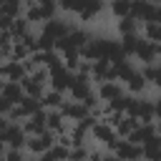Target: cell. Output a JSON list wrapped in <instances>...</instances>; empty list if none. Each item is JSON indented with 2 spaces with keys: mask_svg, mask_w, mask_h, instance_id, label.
<instances>
[{
  "mask_svg": "<svg viewBox=\"0 0 161 161\" xmlns=\"http://www.w3.org/2000/svg\"><path fill=\"white\" fill-rule=\"evenodd\" d=\"M91 136L98 141V143H106L111 151H113V146H116V141L121 138L118 133H116V128L108 123V121H96L93 126H91Z\"/></svg>",
  "mask_w": 161,
  "mask_h": 161,
  "instance_id": "obj_1",
  "label": "cell"
},
{
  "mask_svg": "<svg viewBox=\"0 0 161 161\" xmlns=\"http://www.w3.org/2000/svg\"><path fill=\"white\" fill-rule=\"evenodd\" d=\"M55 138H58V136L45 128V131L35 133V136H28V138H25V148H28L30 153H43V151H48V148L55 143Z\"/></svg>",
  "mask_w": 161,
  "mask_h": 161,
  "instance_id": "obj_2",
  "label": "cell"
},
{
  "mask_svg": "<svg viewBox=\"0 0 161 161\" xmlns=\"http://www.w3.org/2000/svg\"><path fill=\"white\" fill-rule=\"evenodd\" d=\"M68 93H70V98H73V101H83L88 93H93L91 75H86V73H73V83H70Z\"/></svg>",
  "mask_w": 161,
  "mask_h": 161,
  "instance_id": "obj_3",
  "label": "cell"
},
{
  "mask_svg": "<svg viewBox=\"0 0 161 161\" xmlns=\"http://www.w3.org/2000/svg\"><path fill=\"white\" fill-rule=\"evenodd\" d=\"M113 153L121 158V161H136V158H141V143H133V141H128V138H118L116 141V146H113Z\"/></svg>",
  "mask_w": 161,
  "mask_h": 161,
  "instance_id": "obj_4",
  "label": "cell"
},
{
  "mask_svg": "<svg viewBox=\"0 0 161 161\" xmlns=\"http://www.w3.org/2000/svg\"><path fill=\"white\" fill-rule=\"evenodd\" d=\"M0 138L5 141V146L8 148H25V131H23V126L20 123H10L3 133H0Z\"/></svg>",
  "mask_w": 161,
  "mask_h": 161,
  "instance_id": "obj_5",
  "label": "cell"
},
{
  "mask_svg": "<svg viewBox=\"0 0 161 161\" xmlns=\"http://www.w3.org/2000/svg\"><path fill=\"white\" fill-rule=\"evenodd\" d=\"M70 30H73V25H70L68 20H63V18H50V20H45V25H43V33H48L55 43L63 40Z\"/></svg>",
  "mask_w": 161,
  "mask_h": 161,
  "instance_id": "obj_6",
  "label": "cell"
},
{
  "mask_svg": "<svg viewBox=\"0 0 161 161\" xmlns=\"http://www.w3.org/2000/svg\"><path fill=\"white\" fill-rule=\"evenodd\" d=\"M20 126H23L25 136H35V133L45 131V108H40V111H35L33 116L23 118V121H20Z\"/></svg>",
  "mask_w": 161,
  "mask_h": 161,
  "instance_id": "obj_7",
  "label": "cell"
},
{
  "mask_svg": "<svg viewBox=\"0 0 161 161\" xmlns=\"http://www.w3.org/2000/svg\"><path fill=\"white\" fill-rule=\"evenodd\" d=\"M133 55L141 60V65L153 63V60L158 58V45H156V43H151V40H146V38H141V40H138V48H136V53H133Z\"/></svg>",
  "mask_w": 161,
  "mask_h": 161,
  "instance_id": "obj_8",
  "label": "cell"
},
{
  "mask_svg": "<svg viewBox=\"0 0 161 161\" xmlns=\"http://www.w3.org/2000/svg\"><path fill=\"white\" fill-rule=\"evenodd\" d=\"M96 93H98V98H101V101H106V103H108L111 98H116V96L126 93V88L121 86V80H98Z\"/></svg>",
  "mask_w": 161,
  "mask_h": 161,
  "instance_id": "obj_9",
  "label": "cell"
},
{
  "mask_svg": "<svg viewBox=\"0 0 161 161\" xmlns=\"http://www.w3.org/2000/svg\"><path fill=\"white\" fill-rule=\"evenodd\" d=\"M60 113H63L68 121H83V118H86L91 111H88V108H86L80 101H73V98H70V101H63Z\"/></svg>",
  "mask_w": 161,
  "mask_h": 161,
  "instance_id": "obj_10",
  "label": "cell"
},
{
  "mask_svg": "<svg viewBox=\"0 0 161 161\" xmlns=\"http://www.w3.org/2000/svg\"><path fill=\"white\" fill-rule=\"evenodd\" d=\"M146 86H148V80L143 78V73L141 70H133L126 80H123V88L131 93V96H138V93H143L146 91Z\"/></svg>",
  "mask_w": 161,
  "mask_h": 161,
  "instance_id": "obj_11",
  "label": "cell"
},
{
  "mask_svg": "<svg viewBox=\"0 0 161 161\" xmlns=\"http://www.w3.org/2000/svg\"><path fill=\"white\" fill-rule=\"evenodd\" d=\"M0 96H3V98H8V101L15 106V103H20V101H23V96H25V93H23L20 80H5V83H3V88H0Z\"/></svg>",
  "mask_w": 161,
  "mask_h": 161,
  "instance_id": "obj_12",
  "label": "cell"
},
{
  "mask_svg": "<svg viewBox=\"0 0 161 161\" xmlns=\"http://www.w3.org/2000/svg\"><path fill=\"white\" fill-rule=\"evenodd\" d=\"M141 158L146 161H161V136H153L148 138L146 143H141Z\"/></svg>",
  "mask_w": 161,
  "mask_h": 161,
  "instance_id": "obj_13",
  "label": "cell"
},
{
  "mask_svg": "<svg viewBox=\"0 0 161 161\" xmlns=\"http://www.w3.org/2000/svg\"><path fill=\"white\" fill-rule=\"evenodd\" d=\"M63 101H65V98H63V93H60V91H55V88H50L48 93H43V96H40V106H43L45 111H50V108H60V106H63Z\"/></svg>",
  "mask_w": 161,
  "mask_h": 161,
  "instance_id": "obj_14",
  "label": "cell"
},
{
  "mask_svg": "<svg viewBox=\"0 0 161 161\" xmlns=\"http://www.w3.org/2000/svg\"><path fill=\"white\" fill-rule=\"evenodd\" d=\"M103 5H106V0H86V5L80 8V20H93L101 10H103Z\"/></svg>",
  "mask_w": 161,
  "mask_h": 161,
  "instance_id": "obj_15",
  "label": "cell"
},
{
  "mask_svg": "<svg viewBox=\"0 0 161 161\" xmlns=\"http://www.w3.org/2000/svg\"><path fill=\"white\" fill-rule=\"evenodd\" d=\"M118 30H121V35H136L141 30V23L131 15H126V18H118Z\"/></svg>",
  "mask_w": 161,
  "mask_h": 161,
  "instance_id": "obj_16",
  "label": "cell"
},
{
  "mask_svg": "<svg viewBox=\"0 0 161 161\" xmlns=\"http://www.w3.org/2000/svg\"><path fill=\"white\" fill-rule=\"evenodd\" d=\"M138 40H141V35L136 33V35H121V53L128 58V55H133L136 53V48H138Z\"/></svg>",
  "mask_w": 161,
  "mask_h": 161,
  "instance_id": "obj_17",
  "label": "cell"
},
{
  "mask_svg": "<svg viewBox=\"0 0 161 161\" xmlns=\"http://www.w3.org/2000/svg\"><path fill=\"white\" fill-rule=\"evenodd\" d=\"M111 13H113L116 20L131 15V0H111Z\"/></svg>",
  "mask_w": 161,
  "mask_h": 161,
  "instance_id": "obj_18",
  "label": "cell"
},
{
  "mask_svg": "<svg viewBox=\"0 0 161 161\" xmlns=\"http://www.w3.org/2000/svg\"><path fill=\"white\" fill-rule=\"evenodd\" d=\"M143 25V38L151 43H161V23H141Z\"/></svg>",
  "mask_w": 161,
  "mask_h": 161,
  "instance_id": "obj_19",
  "label": "cell"
},
{
  "mask_svg": "<svg viewBox=\"0 0 161 161\" xmlns=\"http://www.w3.org/2000/svg\"><path fill=\"white\" fill-rule=\"evenodd\" d=\"M0 10H3L5 15H10V18H18V15L23 13V0H3Z\"/></svg>",
  "mask_w": 161,
  "mask_h": 161,
  "instance_id": "obj_20",
  "label": "cell"
},
{
  "mask_svg": "<svg viewBox=\"0 0 161 161\" xmlns=\"http://www.w3.org/2000/svg\"><path fill=\"white\" fill-rule=\"evenodd\" d=\"M5 161H25L23 148H8L5 151Z\"/></svg>",
  "mask_w": 161,
  "mask_h": 161,
  "instance_id": "obj_21",
  "label": "cell"
},
{
  "mask_svg": "<svg viewBox=\"0 0 161 161\" xmlns=\"http://www.w3.org/2000/svg\"><path fill=\"white\" fill-rule=\"evenodd\" d=\"M13 20H15V18H10V15H5V13H0V30H10V25H13Z\"/></svg>",
  "mask_w": 161,
  "mask_h": 161,
  "instance_id": "obj_22",
  "label": "cell"
},
{
  "mask_svg": "<svg viewBox=\"0 0 161 161\" xmlns=\"http://www.w3.org/2000/svg\"><path fill=\"white\" fill-rule=\"evenodd\" d=\"M10 123H13V121H10L8 116H0V133H3V131H5V128H8Z\"/></svg>",
  "mask_w": 161,
  "mask_h": 161,
  "instance_id": "obj_23",
  "label": "cell"
},
{
  "mask_svg": "<svg viewBox=\"0 0 161 161\" xmlns=\"http://www.w3.org/2000/svg\"><path fill=\"white\" fill-rule=\"evenodd\" d=\"M101 161H121V158H118L116 153H103V156H101Z\"/></svg>",
  "mask_w": 161,
  "mask_h": 161,
  "instance_id": "obj_24",
  "label": "cell"
},
{
  "mask_svg": "<svg viewBox=\"0 0 161 161\" xmlns=\"http://www.w3.org/2000/svg\"><path fill=\"white\" fill-rule=\"evenodd\" d=\"M5 151H8V146H5V141H3V138H0V161H3V158H5Z\"/></svg>",
  "mask_w": 161,
  "mask_h": 161,
  "instance_id": "obj_25",
  "label": "cell"
},
{
  "mask_svg": "<svg viewBox=\"0 0 161 161\" xmlns=\"http://www.w3.org/2000/svg\"><path fill=\"white\" fill-rule=\"evenodd\" d=\"M156 136H161V118L156 121Z\"/></svg>",
  "mask_w": 161,
  "mask_h": 161,
  "instance_id": "obj_26",
  "label": "cell"
},
{
  "mask_svg": "<svg viewBox=\"0 0 161 161\" xmlns=\"http://www.w3.org/2000/svg\"><path fill=\"white\" fill-rule=\"evenodd\" d=\"M156 45H158V55H161V43H156Z\"/></svg>",
  "mask_w": 161,
  "mask_h": 161,
  "instance_id": "obj_27",
  "label": "cell"
},
{
  "mask_svg": "<svg viewBox=\"0 0 161 161\" xmlns=\"http://www.w3.org/2000/svg\"><path fill=\"white\" fill-rule=\"evenodd\" d=\"M136 161H141V158H136ZM143 161H146V158H143Z\"/></svg>",
  "mask_w": 161,
  "mask_h": 161,
  "instance_id": "obj_28",
  "label": "cell"
}]
</instances>
